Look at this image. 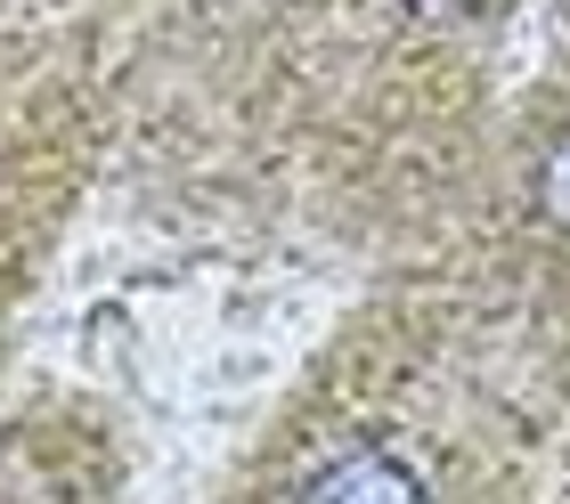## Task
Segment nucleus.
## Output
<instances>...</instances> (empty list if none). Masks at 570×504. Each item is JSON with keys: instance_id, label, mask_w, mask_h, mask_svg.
I'll return each mask as SVG.
<instances>
[{"instance_id": "obj_1", "label": "nucleus", "mask_w": 570, "mask_h": 504, "mask_svg": "<svg viewBox=\"0 0 570 504\" xmlns=\"http://www.w3.org/2000/svg\"><path fill=\"white\" fill-rule=\"evenodd\" d=\"M294 504H432V488H424L400 456H383V447H358V456H334Z\"/></svg>"}, {"instance_id": "obj_2", "label": "nucleus", "mask_w": 570, "mask_h": 504, "mask_svg": "<svg viewBox=\"0 0 570 504\" xmlns=\"http://www.w3.org/2000/svg\"><path fill=\"white\" fill-rule=\"evenodd\" d=\"M538 211L570 228V139H562V147L547 155V171H538Z\"/></svg>"}]
</instances>
